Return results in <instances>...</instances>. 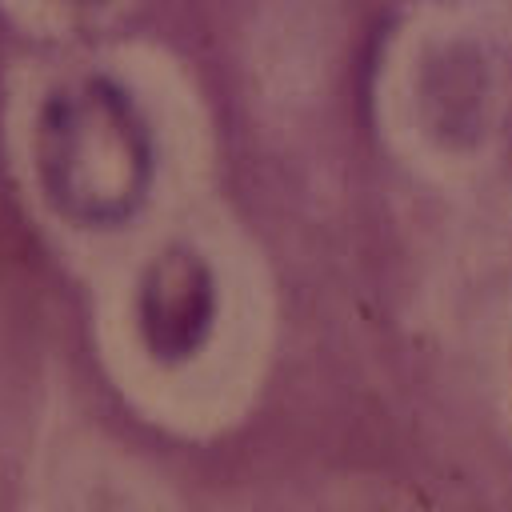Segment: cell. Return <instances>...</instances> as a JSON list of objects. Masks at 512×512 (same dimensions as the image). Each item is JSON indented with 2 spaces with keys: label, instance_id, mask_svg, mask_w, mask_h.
Listing matches in <instances>:
<instances>
[{
  "label": "cell",
  "instance_id": "obj_1",
  "mask_svg": "<svg viewBox=\"0 0 512 512\" xmlns=\"http://www.w3.org/2000/svg\"><path fill=\"white\" fill-rule=\"evenodd\" d=\"M44 172L52 196L72 216L120 220L132 212L148 180V144L132 104L108 84L52 104L44 124Z\"/></svg>",
  "mask_w": 512,
  "mask_h": 512
},
{
  "label": "cell",
  "instance_id": "obj_2",
  "mask_svg": "<svg viewBox=\"0 0 512 512\" xmlns=\"http://www.w3.org/2000/svg\"><path fill=\"white\" fill-rule=\"evenodd\" d=\"M212 276L192 252H168L152 264L140 292V328L156 356L180 360L200 348L212 328Z\"/></svg>",
  "mask_w": 512,
  "mask_h": 512
}]
</instances>
